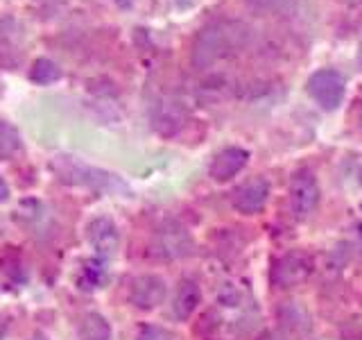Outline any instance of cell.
<instances>
[{"label": "cell", "mask_w": 362, "mask_h": 340, "mask_svg": "<svg viewBox=\"0 0 362 340\" xmlns=\"http://www.w3.org/2000/svg\"><path fill=\"white\" fill-rule=\"evenodd\" d=\"M243 3L252 5L256 9H263V11H283L292 5V0H243Z\"/></svg>", "instance_id": "9a60e30c"}, {"label": "cell", "mask_w": 362, "mask_h": 340, "mask_svg": "<svg viewBox=\"0 0 362 340\" xmlns=\"http://www.w3.org/2000/svg\"><path fill=\"white\" fill-rule=\"evenodd\" d=\"M107 279V268H105V259H88L84 261V268L79 272V288L84 290H93L98 286H102Z\"/></svg>", "instance_id": "8fae6325"}, {"label": "cell", "mask_w": 362, "mask_h": 340, "mask_svg": "<svg viewBox=\"0 0 362 340\" xmlns=\"http://www.w3.org/2000/svg\"><path fill=\"white\" fill-rule=\"evenodd\" d=\"M267 198H269V184L267 179L263 177H254L240 184L231 196V202L233 207L245 213V215H252V213H258L260 209L267 204Z\"/></svg>", "instance_id": "8992f818"}, {"label": "cell", "mask_w": 362, "mask_h": 340, "mask_svg": "<svg viewBox=\"0 0 362 340\" xmlns=\"http://www.w3.org/2000/svg\"><path fill=\"white\" fill-rule=\"evenodd\" d=\"M30 77L37 84H52V82H57V79L62 77V71H59V66H57L54 62H50V60H37V62H34Z\"/></svg>", "instance_id": "5bb4252c"}, {"label": "cell", "mask_w": 362, "mask_h": 340, "mask_svg": "<svg viewBox=\"0 0 362 340\" xmlns=\"http://www.w3.org/2000/svg\"><path fill=\"white\" fill-rule=\"evenodd\" d=\"M88 243L95 249L98 259H109L116 254L120 236H118V227L113 225V220L100 215V218L90 220L88 225Z\"/></svg>", "instance_id": "52a82bcc"}, {"label": "cell", "mask_w": 362, "mask_h": 340, "mask_svg": "<svg viewBox=\"0 0 362 340\" xmlns=\"http://www.w3.org/2000/svg\"><path fill=\"white\" fill-rule=\"evenodd\" d=\"M258 340H283L276 332H265V334H260Z\"/></svg>", "instance_id": "ac0fdd59"}, {"label": "cell", "mask_w": 362, "mask_h": 340, "mask_svg": "<svg viewBox=\"0 0 362 340\" xmlns=\"http://www.w3.org/2000/svg\"><path fill=\"white\" fill-rule=\"evenodd\" d=\"M9 198V186H7V181L3 179V175H0V202L7 200Z\"/></svg>", "instance_id": "e0dca14e"}, {"label": "cell", "mask_w": 362, "mask_h": 340, "mask_svg": "<svg viewBox=\"0 0 362 340\" xmlns=\"http://www.w3.org/2000/svg\"><path fill=\"white\" fill-rule=\"evenodd\" d=\"M360 179H362V168H360Z\"/></svg>", "instance_id": "7402d4cb"}, {"label": "cell", "mask_w": 362, "mask_h": 340, "mask_svg": "<svg viewBox=\"0 0 362 340\" xmlns=\"http://www.w3.org/2000/svg\"><path fill=\"white\" fill-rule=\"evenodd\" d=\"M79 336L82 340H111V327L102 315L88 313L79 327Z\"/></svg>", "instance_id": "7c38bea8"}, {"label": "cell", "mask_w": 362, "mask_h": 340, "mask_svg": "<svg viewBox=\"0 0 362 340\" xmlns=\"http://www.w3.org/2000/svg\"><path fill=\"white\" fill-rule=\"evenodd\" d=\"M320 202V184L310 170H297L290 179V204L294 218H308Z\"/></svg>", "instance_id": "3957f363"}, {"label": "cell", "mask_w": 362, "mask_h": 340, "mask_svg": "<svg viewBox=\"0 0 362 340\" xmlns=\"http://www.w3.org/2000/svg\"><path fill=\"white\" fill-rule=\"evenodd\" d=\"M113 3H116V5H120V7H132V3H134V0H113Z\"/></svg>", "instance_id": "d6986e66"}, {"label": "cell", "mask_w": 362, "mask_h": 340, "mask_svg": "<svg viewBox=\"0 0 362 340\" xmlns=\"http://www.w3.org/2000/svg\"><path fill=\"white\" fill-rule=\"evenodd\" d=\"M21 150V136L9 123L0 120V159H11Z\"/></svg>", "instance_id": "4fadbf2b"}, {"label": "cell", "mask_w": 362, "mask_h": 340, "mask_svg": "<svg viewBox=\"0 0 362 340\" xmlns=\"http://www.w3.org/2000/svg\"><path fill=\"white\" fill-rule=\"evenodd\" d=\"M202 300V290L192 279H184L177 286L175 300H173V313L177 320H188V317L195 313Z\"/></svg>", "instance_id": "30bf717a"}, {"label": "cell", "mask_w": 362, "mask_h": 340, "mask_svg": "<svg viewBox=\"0 0 362 340\" xmlns=\"http://www.w3.org/2000/svg\"><path fill=\"white\" fill-rule=\"evenodd\" d=\"M165 300V281L156 275H141L129 286V302L141 311H150Z\"/></svg>", "instance_id": "5b68a950"}, {"label": "cell", "mask_w": 362, "mask_h": 340, "mask_svg": "<svg viewBox=\"0 0 362 340\" xmlns=\"http://www.w3.org/2000/svg\"><path fill=\"white\" fill-rule=\"evenodd\" d=\"M30 340H48V338H43V336H34V338H30Z\"/></svg>", "instance_id": "44dd1931"}, {"label": "cell", "mask_w": 362, "mask_h": 340, "mask_svg": "<svg viewBox=\"0 0 362 340\" xmlns=\"http://www.w3.org/2000/svg\"><path fill=\"white\" fill-rule=\"evenodd\" d=\"M249 41V28L238 21H218L202 28L192 41L190 62L197 71L213 66L224 57L243 50Z\"/></svg>", "instance_id": "6da1fadb"}, {"label": "cell", "mask_w": 362, "mask_h": 340, "mask_svg": "<svg viewBox=\"0 0 362 340\" xmlns=\"http://www.w3.org/2000/svg\"><path fill=\"white\" fill-rule=\"evenodd\" d=\"M249 162V152L243 147H226V150L218 152L209 168V173L215 181H226L235 177Z\"/></svg>", "instance_id": "9c48e42d"}, {"label": "cell", "mask_w": 362, "mask_h": 340, "mask_svg": "<svg viewBox=\"0 0 362 340\" xmlns=\"http://www.w3.org/2000/svg\"><path fill=\"white\" fill-rule=\"evenodd\" d=\"M344 91H346V82L344 77L339 75L333 68H322L310 75L308 79V94L310 98L326 111H333L342 105L344 100Z\"/></svg>", "instance_id": "7a4b0ae2"}, {"label": "cell", "mask_w": 362, "mask_h": 340, "mask_svg": "<svg viewBox=\"0 0 362 340\" xmlns=\"http://www.w3.org/2000/svg\"><path fill=\"white\" fill-rule=\"evenodd\" d=\"M3 334H5V324L0 322V340H3Z\"/></svg>", "instance_id": "ffe728a7"}, {"label": "cell", "mask_w": 362, "mask_h": 340, "mask_svg": "<svg viewBox=\"0 0 362 340\" xmlns=\"http://www.w3.org/2000/svg\"><path fill=\"white\" fill-rule=\"evenodd\" d=\"M139 340H173V336L161 327H143L139 334Z\"/></svg>", "instance_id": "2e32d148"}, {"label": "cell", "mask_w": 362, "mask_h": 340, "mask_svg": "<svg viewBox=\"0 0 362 340\" xmlns=\"http://www.w3.org/2000/svg\"><path fill=\"white\" fill-rule=\"evenodd\" d=\"M310 275V259L305 254L292 252L288 256H283L276 268H274V283L276 286H294V283L303 281L305 277Z\"/></svg>", "instance_id": "ba28073f"}, {"label": "cell", "mask_w": 362, "mask_h": 340, "mask_svg": "<svg viewBox=\"0 0 362 340\" xmlns=\"http://www.w3.org/2000/svg\"><path fill=\"white\" fill-rule=\"evenodd\" d=\"M192 252L190 234L177 222H168L154 236V254L161 259H181Z\"/></svg>", "instance_id": "277c9868"}]
</instances>
